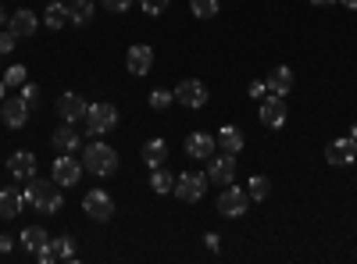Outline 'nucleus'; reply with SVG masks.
<instances>
[{
  "instance_id": "nucleus-11",
  "label": "nucleus",
  "mask_w": 357,
  "mask_h": 264,
  "mask_svg": "<svg viewBox=\"0 0 357 264\" xmlns=\"http://www.w3.org/2000/svg\"><path fill=\"white\" fill-rule=\"evenodd\" d=\"M8 175L15 183H29V179H36V154H29V150H15L8 157Z\"/></svg>"
},
{
  "instance_id": "nucleus-41",
  "label": "nucleus",
  "mask_w": 357,
  "mask_h": 264,
  "mask_svg": "<svg viewBox=\"0 0 357 264\" xmlns=\"http://www.w3.org/2000/svg\"><path fill=\"white\" fill-rule=\"evenodd\" d=\"M8 22V11H4V4H0V25H4Z\"/></svg>"
},
{
  "instance_id": "nucleus-16",
  "label": "nucleus",
  "mask_w": 357,
  "mask_h": 264,
  "mask_svg": "<svg viewBox=\"0 0 357 264\" xmlns=\"http://www.w3.org/2000/svg\"><path fill=\"white\" fill-rule=\"evenodd\" d=\"M50 143H54V150H57V154H75L82 139H79L75 125H72V122H65V125H57V129H54Z\"/></svg>"
},
{
  "instance_id": "nucleus-34",
  "label": "nucleus",
  "mask_w": 357,
  "mask_h": 264,
  "mask_svg": "<svg viewBox=\"0 0 357 264\" xmlns=\"http://www.w3.org/2000/svg\"><path fill=\"white\" fill-rule=\"evenodd\" d=\"M15 43H18V36L11 33V29H8V33H0V54H11Z\"/></svg>"
},
{
  "instance_id": "nucleus-5",
  "label": "nucleus",
  "mask_w": 357,
  "mask_h": 264,
  "mask_svg": "<svg viewBox=\"0 0 357 264\" xmlns=\"http://www.w3.org/2000/svg\"><path fill=\"white\" fill-rule=\"evenodd\" d=\"M247 208H250V196H247V189H240V186H222V193H218V215H225V218H240V215H247Z\"/></svg>"
},
{
  "instance_id": "nucleus-30",
  "label": "nucleus",
  "mask_w": 357,
  "mask_h": 264,
  "mask_svg": "<svg viewBox=\"0 0 357 264\" xmlns=\"http://www.w3.org/2000/svg\"><path fill=\"white\" fill-rule=\"evenodd\" d=\"M172 104H175V93H172V90H154V93H151V107H154V111H168Z\"/></svg>"
},
{
  "instance_id": "nucleus-18",
  "label": "nucleus",
  "mask_w": 357,
  "mask_h": 264,
  "mask_svg": "<svg viewBox=\"0 0 357 264\" xmlns=\"http://www.w3.org/2000/svg\"><path fill=\"white\" fill-rule=\"evenodd\" d=\"M264 86H268V93H275V97H286V93L293 90V68H286V65L272 68V75L264 79Z\"/></svg>"
},
{
  "instance_id": "nucleus-28",
  "label": "nucleus",
  "mask_w": 357,
  "mask_h": 264,
  "mask_svg": "<svg viewBox=\"0 0 357 264\" xmlns=\"http://www.w3.org/2000/svg\"><path fill=\"white\" fill-rule=\"evenodd\" d=\"M268 193H272V183H268L264 175H254L250 186H247V196H250V200H264Z\"/></svg>"
},
{
  "instance_id": "nucleus-13",
  "label": "nucleus",
  "mask_w": 357,
  "mask_h": 264,
  "mask_svg": "<svg viewBox=\"0 0 357 264\" xmlns=\"http://www.w3.org/2000/svg\"><path fill=\"white\" fill-rule=\"evenodd\" d=\"M207 183H218V186L236 183V154H222L207 164Z\"/></svg>"
},
{
  "instance_id": "nucleus-20",
  "label": "nucleus",
  "mask_w": 357,
  "mask_h": 264,
  "mask_svg": "<svg viewBox=\"0 0 357 264\" xmlns=\"http://www.w3.org/2000/svg\"><path fill=\"white\" fill-rule=\"evenodd\" d=\"M215 136H207V132H190V139H186V154L190 157H197V161H204L207 154H215Z\"/></svg>"
},
{
  "instance_id": "nucleus-19",
  "label": "nucleus",
  "mask_w": 357,
  "mask_h": 264,
  "mask_svg": "<svg viewBox=\"0 0 357 264\" xmlns=\"http://www.w3.org/2000/svg\"><path fill=\"white\" fill-rule=\"evenodd\" d=\"M215 143H218L222 154H240L243 150V132L236 129V125H222L218 136H215Z\"/></svg>"
},
{
  "instance_id": "nucleus-40",
  "label": "nucleus",
  "mask_w": 357,
  "mask_h": 264,
  "mask_svg": "<svg viewBox=\"0 0 357 264\" xmlns=\"http://www.w3.org/2000/svg\"><path fill=\"white\" fill-rule=\"evenodd\" d=\"M8 100V86H4V79H0V104Z\"/></svg>"
},
{
  "instance_id": "nucleus-23",
  "label": "nucleus",
  "mask_w": 357,
  "mask_h": 264,
  "mask_svg": "<svg viewBox=\"0 0 357 264\" xmlns=\"http://www.w3.org/2000/svg\"><path fill=\"white\" fill-rule=\"evenodd\" d=\"M22 243H25L29 254H40V250L50 243V236H47V228H43V225H29V228L22 232Z\"/></svg>"
},
{
  "instance_id": "nucleus-39",
  "label": "nucleus",
  "mask_w": 357,
  "mask_h": 264,
  "mask_svg": "<svg viewBox=\"0 0 357 264\" xmlns=\"http://www.w3.org/2000/svg\"><path fill=\"white\" fill-rule=\"evenodd\" d=\"M314 8H329V4H340V0H311Z\"/></svg>"
},
{
  "instance_id": "nucleus-14",
  "label": "nucleus",
  "mask_w": 357,
  "mask_h": 264,
  "mask_svg": "<svg viewBox=\"0 0 357 264\" xmlns=\"http://www.w3.org/2000/svg\"><path fill=\"white\" fill-rule=\"evenodd\" d=\"M354 157H357V139H354V136H343V139L329 143V150H325V161H329L333 168H343V164H350Z\"/></svg>"
},
{
  "instance_id": "nucleus-31",
  "label": "nucleus",
  "mask_w": 357,
  "mask_h": 264,
  "mask_svg": "<svg viewBox=\"0 0 357 264\" xmlns=\"http://www.w3.org/2000/svg\"><path fill=\"white\" fill-rule=\"evenodd\" d=\"M22 82H29L25 65H15V68H8V72H4V86H8V90H11V86H22Z\"/></svg>"
},
{
  "instance_id": "nucleus-42",
  "label": "nucleus",
  "mask_w": 357,
  "mask_h": 264,
  "mask_svg": "<svg viewBox=\"0 0 357 264\" xmlns=\"http://www.w3.org/2000/svg\"><path fill=\"white\" fill-rule=\"evenodd\" d=\"M340 4H343V8H357V0H340Z\"/></svg>"
},
{
  "instance_id": "nucleus-27",
  "label": "nucleus",
  "mask_w": 357,
  "mask_h": 264,
  "mask_svg": "<svg viewBox=\"0 0 357 264\" xmlns=\"http://www.w3.org/2000/svg\"><path fill=\"white\" fill-rule=\"evenodd\" d=\"M151 189H154V193H161V196H165V193H172V189H175V175H172V171H165V168H154V175H151Z\"/></svg>"
},
{
  "instance_id": "nucleus-21",
  "label": "nucleus",
  "mask_w": 357,
  "mask_h": 264,
  "mask_svg": "<svg viewBox=\"0 0 357 264\" xmlns=\"http://www.w3.org/2000/svg\"><path fill=\"white\" fill-rule=\"evenodd\" d=\"M22 208H25V196L18 193V189H0V218H18L22 215Z\"/></svg>"
},
{
  "instance_id": "nucleus-6",
  "label": "nucleus",
  "mask_w": 357,
  "mask_h": 264,
  "mask_svg": "<svg viewBox=\"0 0 357 264\" xmlns=\"http://www.w3.org/2000/svg\"><path fill=\"white\" fill-rule=\"evenodd\" d=\"M82 161H75L72 154H57L54 157V168H50V179L57 183V186H75L79 179H82Z\"/></svg>"
},
{
  "instance_id": "nucleus-26",
  "label": "nucleus",
  "mask_w": 357,
  "mask_h": 264,
  "mask_svg": "<svg viewBox=\"0 0 357 264\" xmlns=\"http://www.w3.org/2000/svg\"><path fill=\"white\" fill-rule=\"evenodd\" d=\"M50 250H54V261H75V257H79L72 236H57V240H50Z\"/></svg>"
},
{
  "instance_id": "nucleus-9",
  "label": "nucleus",
  "mask_w": 357,
  "mask_h": 264,
  "mask_svg": "<svg viewBox=\"0 0 357 264\" xmlns=\"http://www.w3.org/2000/svg\"><path fill=\"white\" fill-rule=\"evenodd\" d=\"M257 114H261V125H268V129H282V125H286V118H289V107H286V100H282V97L268 93V97L261 100Z\"/></svg>"
},
{
  "instance_id": "nucleus-38",
  "label": "nucleus",
  "mask_w": 357,
  "mask_h": 264,
  "mask_svg": "<svg viewBox=\"0 0 357 264\" xmlns=\"http://www.w3.org/2000/svg\"><path fill=\"white\" fill-rule=\"evenodd\" d=\"M204 243L211 247V250H218V236H215V232H207V236H204Z\"/></svg>"
},
{
  "instance_id": "nucleus-17",
  "label": "nucleus",
  "mask_w": 357,
  "mask_h": 264,
  "mask_svg": "<svg viewBox=\"0 0 357 264\" xmlns=\"http://www.w3.org/2000/svg\"><path fill=\"white\" fill-rule=\"evenodd\" d=\"M8 29L18 36V40H29V36H36V11H29V8H18L11 18H8Z\"/></svg>"
},
{
  "instance_id": "nucleus-32",
  "label": "nucleus",
  "mask_w": 357,
  "mask_h": 264,
  "mask_svg": "<svg viewBox=\"0 0 357 264\" xmlns=\"http://www.w3.org/2000/svg\"><path fill=\"white\" fill-rule=\"evenodd\" d=\"M139 4H143V11L151 15V18H158V15L168 11V0H139Z\"/></svg>"
},
{
  "instance_id": "nucleus-29",
  "label": "nucleus",
  "mask_w": 357,
  "mask_h": 264,
  "mask_svg": "<svg viewBox=\"0 0 357 264\" xmlns=\"http://www.w3.org/2000/svg\"><path fill=\"white\" fill-rule=\"evenodd\" d=\"M190 8H193L197 18H215L222 4H218V0H190Z\"/></svg>"
},
{
  "instance_id": "nucleus-1",
  "label": "nucleus",
  "mask_w": 357,
  "mask_h": 264,
  "mask_svg": "<svg viewBox=\"0 0 357 264\" xmlns=\"http://www.w3.org/2000/svg\"><path fill=\"white\" fill-rule=\"evenodd\" d=\"M22 196H25V203H29V208H36V211H43V215H57V211H61V203H65V196H61V186H57L54 179H50V183L29 179Z\"/></svg>"
},
{
  "instance_id": "nucleus-33",
  "label": "nucleus",
  "mask_w": 357,
  "mask_h": 264,
  "mask_svg": "<svg viewBox=\"0 0 357 264\" xmlns=\"http://www.w3.org/2000/svg\"><path fill=\"white\" fill-rule=\"evenodd\" d=\"M22 100H25L29 107H36V104H40V90H36L33 82H22Z\"/></svg>"
},
{
  "instance_id": "nucleus-4",
  "label": "nucleus",
  "mask_w": 357,
  "mask_h": 264,
  "mask_svg": "<svg viewBox=\"0 0 357 264\" xmlns=\"http://www.w3.org/2000/svg\"><path fill=\"white\" fill-rule=\"evenodd\" d=\"M172 193L183 200V203H197V200H204V193H207V175H200V171H178Z\"/></svg>"
},
{
  "instance_id": "nucleus-24",
  "label": "nucleus",
  "mask_w": 357,
  "mask_h": 264,
  "mask_svg": "<svg viewBox=\"0 0 357 264\" xmlns=\"http://www.w3.org/2000/svg\"><path fill=\"white\" fill-rule=\"evenodd\" d=\"M68 22L72 25H89L93 22V0H68Z\"/></svg>"
},
{
  "instance_id": "nucleus-15",
  "label": "nucleus",
  "mask_w": 357,
  "mask_h": 264,
  "mask_svg": "<svg viewBox=\"0 0 357 264\" xmlns=\"http://www.w3.org/2000/svg\"><path fill=\"white\" fill-rule=\"evenodd\" d=\"M126 68H129L132 75H146V72L154 68V50L146 47V43L129 47V54H126Z\"/></svg>"
},
{
  "instance_id": "nucleus-36",
  "label": "nucleus",
  "mask_w": 357,
  "mask_h": 264,
  "mask_svg": "<svg viewBox=\"0 0 357 264\" xmlns=\"http://www.w3.org/2000/svg\"><path fill=\"white\" fill-rule=\"evenodd\" d=\"M264 93H268V86H264L261 79H254V82H250V97H257V100H264Z\"/></svg>"
},
{
  "instance_id": "nucleus-2",
  "label": "nucleus",
  "mask_w": 357,
  "mask_h": 264,
  "mask_svg": "<svg viewBox=\"0 0 357 264\" xmlns=\"http://www.w3.org/2000/svg\"><path fill=\"white\" fill-rule=\"evenodd\" d=\"M82 168L89 171V175H97V179H107V175H114L118 171V154L111 150L107 143H100V139H93L82 150Z\"/></svg>"
},
{
  "instance_id": "nucleus-3",
  "label": "nucleus",
  "mask_w": 357,
  "mask_h": 264,
  "mask_svg": "<svg viewBox=\"0 0 357 264\" xmlns=\"http://www.w3.org/2000/svg\"><path fill=\"white\" fill-rule=\"evenodd\" d=\"M114 125H118V107H114V104L100 100V104H93V107L86 111V129H89V136H107Z\"/></svg>"
},
{
  "instance_id": "nucleus-37",
  "label": "nucleus",
  "mask_w": 357,
  "mask_h": 264,
  "mask_svg": "<svg viewBox=\"0 0 357 264\" xmlns=\"http://www.w3.org/2000/svg\"><path fill=\"white\" fill-rule=\"evenodd\" d=\"M11 254V236H0V257Z\"/></svg>"
},
{
  "instance_id": "nucleus-10",
  "label": "nucleus",
  "mask_w": 357,
  "mask_h": 264,
  "mask_svg": "<svg viewBox=\"0 0 357 264\" xmlns=\"http://www.w3.org/2000/svg\"><path fill=\"white\" fill-rule=\"evenodd\" d=\"M29 114H33V107H29L22 97H8L4 104H0V118H4L8 129H25Z\"/></svg>"
},
{
  "instance_id": "nucleus-8",
  "label": "nucleus",
  "mask_w": 357,
  "mask_h": 264,
  "mask_svg": "<svg viewBox=\"0 0 357 264\" xmlns=\"http://www.w3.org/2000/svg\"><path fill=\"white\" fill-rule=\"evenodd\" d=\"M207 97H211V93H207V86L200 79H183L175 86V100L183 107H190V111H200L207 104Z\"/></svg>"
},
{
  "instance_id": "nucleus-7",
  "label": "nucleus",
  "mask_w": 357,
  "mask_h": 264,
  "mask_svg": "<svg viewBox=\"0 0 357 264\" xmlns=\"http://www.w3.org/2000/svg\"><path fill=\"white\" fill-rule=\"evenodd\" d=\"M82 211L93 218V222H111V215H114V200H111L107 189H89V193L82 196Z\"/></svg>"
},
{
  "instance_id": "nucleus-25",
  "label": "nucleus",
  "mask_w": 357,
  "mask_h": 264,
  "mask_svg": "<svg viewBox=\"0 0 357 264\" xmlns=\"http://www.w3.org/2000/svg\"><path fill=\"white\" fill-rule=\"evenodd\" d=\"M68 22V8H65V0H54V4L43 11V25L47 29H65Z\"/></svg>"
},
{
  "instance_id": "nucleus-12",
  "label": "nucleus",
  "mask_w": 357,
  "mask_h": 264,
  "mask_svg": "<svg viewBox=\"0 0 357 264\" xmlns=\"http://www.w3.org/2000/svg\"><path fill=\"white\" fill-rule=\"evenodd\" d=\"M86 111H89V104L79 97V93H61V97H57V114H61V122H82L86 118Z\"/></svg>"
},
{
  "instance_id": "nucleus-22",
  "label": "nucleus",
  "mask_w": 357,
  "mask_h": 264,
  "mask_svg": "<svg viewBox=\"0 0 357 264\" xmlns=\"http://www.w3.org/2000/svg\"><path fill=\"white\" fill-rule=\"evenodd\" d=\"M143 161L151 164V168H165V161H168V143H165V139L143 143Z\"/></svg>"
},
{
  "instance_id": "nucleus-35",
  "label": "nucleus",
  "mask_w": 357,
  "mask_h": 264,
  "mask_svg": "<svg viewBox=\"0 0 357 264\" xmlns=\"http://www.w3.org/2000/svg\"><path fill=\"white\" fill-rule=\"evenodd\" d=\"M104 8H107V11H114V15H122V11H129V8H132V0H104Z\"/></svg>"
}]
</instances>
